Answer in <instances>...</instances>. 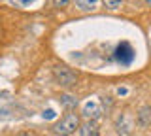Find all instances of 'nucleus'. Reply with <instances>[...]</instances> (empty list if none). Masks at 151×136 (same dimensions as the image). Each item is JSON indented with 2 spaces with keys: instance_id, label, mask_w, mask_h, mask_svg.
I'll list each match as a JSON object with an SVG mask.
<instances>
[{
  "instance_id": "nucleus-7",
  "label": "nucleus",
  "mask_w": 151,
  "mask_h": 136,
  "mask_svg": "<svg viewBox=\"0 0 151 136\" xmlns=\"http://www.w3.org/2000/svg\"><path fill=\"white\" fill-rule=\"evenodd\" d=\"M79 136H98L96 121H85L79 125Z\"/></svg>"
},
{
  "instance_id": "nucleus-5",
  "label": "nucleus",
  "mask_w": 151,
  "mask_h": 136,
  "mask_svg": "<svg viewBox=\"0 0 151 136\" xmlns=\"http://www.w3.org/2000/svg\"><path fill=\"white\" fill-rule=\"evenodd\" d=\"M104 114V110L98 106V102H87L83 108V115L87 117V121H94L96 117H100Z\"/></svg>"
},
{
  "instance_id": "nucleus-2",
  "label": "nucleus",
  "mask_w": 151,
  "mask_h": 136,
  "mask_svg": "<svg viewBox=\"0 0 151 136\" xmlns=\"http://www.w3.org/2000/svg\"><path fill=\"white\" fill-rule=\"evenodd\" d=\"M53 76H55V81L59 83L60 87H74L76 83H78V74L74 72L72 68H68L66 64H57L53 68Z\"/></svg>"
},
{
  "instance_id": "nucleus-1",
  "label": "nucleus",
  "mask_w": 151,
  "mask_h": 136,
  "mask_svg": "<svg viewBox=\"0 0 151 136\" xmlns=\"http://www.w3.org/2000/svg\"><path fill=\"white\" fill-rule=\"evenodd\" d=\"M79 115L76 112H70V114L63 115L57 123L51 125V132L57 134V136H70L74 134L76 130H79Z\"/></svg>"
},
{
  "instance_id": "nucleus-13",
  "label": "nucleus",
  "mask_w": 151,
  "mask_h": 136,
  "mask_svg": "<svg viewBox=\"0 0 151 136\" xmlns=\"http://www.w3.org/2000/svg\"><path fill=\"white\" fill-rule=\"evenodd\" d=\"M19 136H36V134H34V132H21Z\"/></svg>"
},
{
  "instance_id": "nucleus-10",
  "label": "nucleus",
  "mask_w": 151,
  "mask_h": 136,
  "mask_svg": "<svg viewBox=\"0 0 151 136\" xmlns=\"http://www.w3.org/2000/svg\"><path fill=\"white\" fill-rule=\"evenodd\" d=\"M121 6H123V2H106V8H110V10H117Z\"/></svg>"
},
{
  "instance_id": "nucleus-6",
  "label": "nucleus",
  "mask_w": 151,
  "mask_h": 136,
  "mask_svg": "<svg viewBox=\"0 0 151 136\" xmlns=\"http://www.w3.org/2000/svg\"><path fill=\"white\" fill-rule=\"evenodd\" d=\"M136 123L140 127H149L151 125V106H142L136 114Z\"/></svg>"
},
{
  "instance_id": "nucleus-8",
  "label": "nucleus",
  "mask_w": 151,
  "mask_h": 136,
  "mask_svg": "<svg viewBox=\"0 0 151 136\" xmlns=\"http://www.w3.org/2000/svg\"><path fill=\"white\" fill-rule=\"evenodd\" d=\"M96 4L98 2H94V0H91V2L78 0V2H76V8H79V10H83V12H89V10H94V8H96Z\"/></svg>"
},
{
  "instance_id": "nucleus-11",
  "label": "nucleus",
  "mask_w": 151,
  "mask_h": 136,
  "mask_svg": "<svg viewBox=\"0 0 151 136\" xmlns=\"http://www.w3.org/2000/svg\"><path fill=\"white\" fill-rule=\"evenodd\" d=\"M53 115H55V112H53V110H47V112H44V117H47V119H51Z\"/></svg>"
},
{
  "instance_id": "nucleus-9",
  "label": "nucleus",
  "mask_w": 151,
  "mask_h": 136,
  "mask_svg": "<svg viewBox=\"0 0 151 136\" xmlns=\"http://www.w3.org/2000/svg\"><path fill=\"white\" fill-rule=\"evenodd\" d=\"M63 104L68 106V108H76V106H78V98H74V96H70V95H64L63 96Z\"/></svg>"
},
{
  "instance_id": "nucleus-12",
  "label": "nucleus",
  "mask_w": 151,
  "mask_h": 136,
  "mask_svg": "<svg viewBox=\"0 0 151 136\" xmlns=\"http://www.w3.org/2000/svg\"><path fill=\"white\" fill-rule=\"evenodd\" d=\"M127 93H129V91H127V89H125V87H121V89H117V95H119V96H121V95H127Z\"/></svg>"
},
{
  "instance_id": "nucleus-4",
  "label": "nucleus",
  "mask_w": 151,
  "mask_h": 136,
  "mask_svg": "<svg viewBox=\"0 0 151 136\" xmlns=\"http://www.w3.org/2000/svg\"><path fill=\"white\" fill-rule=\"evenodd\" d=\"M134 130V121L129 114H121V117L117 119V134L119 136H132Z\"/></svg>"
},
{
  "instance_id": "nucleus-14",
  "label": "nucleus",
  "mask_w": 151,
  "mask_h": 136,
  "mask_svg": "<svg viewBox=\"0 0 151 136\" xmlns=\"http://www.w3.org/2000/svg\"><path fill=\"white\" fill-rule=\"evenodd\" d=\"M145 4H147V6H151V0H147V2H145Z\"/></svg>"
},
{
  "instance_id": "nucleus-3",
  "label": "nucleus",
  "mask_w": 151,
  "mask_h": 136,
  "mask_svg": "<svg viewBox=\"0 0 151 136\" xmlns=\"http://www.w3.org/2000/svg\"><path fill=\"white\" fill-rule=\"evenodd\" d=\"M115 60L121 64H130L132 60H134V49H132V45L129 42H121L119 45H117L115 49Z\"/></svg>"
}]
</instances>
